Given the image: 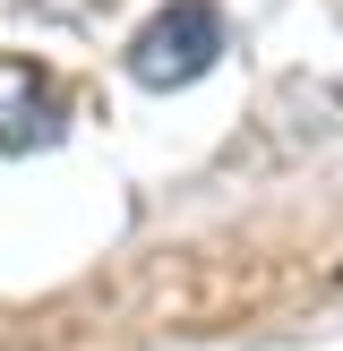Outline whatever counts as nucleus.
<instances>
[{
	"instance_id": "7ed1b4c3",
	"label": "nucleus",
	"mask_w": 343,
	"mask_h": 351,
	"mask_svg": "<svg viewBox=\"0 0 343 351\" xmlns=\"http://www.w3.org/2000/svg\"><path fill=\"white\" fill-rule=\"evenodd\" d=\"M51 129H60L51 77L34 60H17V51H0V146H43Z\"/></svg>"
},
{
	"instance_id": "f03ea898",
	"label": "nucleus",
	"mask_w": 343,
	"mask_h": 351,
	"mask_svg": "<svg viewBox=\"0 0 343 351\" xmlns=\"http://www.w3.org/2000/svg\"><path fill=\"white\" fill-rule=\"evenodd\" d=\"M257 137L274 154H309L343 137V77H283L266 103H257Z\"/></svg>"
},
{
	"instance_id": "f257e3e1",
	"label": "nucleus",
	"mask_w": 343,
	"mask_h": 351,
	"mask_svg": "<svg viewBox=\"0 0 343 351\" xmlns=\"http://www.w3.org/2000/svg\"><path fill=\"white\" fill-rule=\"evenodd\" d=\"M129 77L146 86V95H180V86H198L206 69L223 60V9L215 0H172V9H154L146 26L129 34Z\"/></svg>"
}]
</instances>
